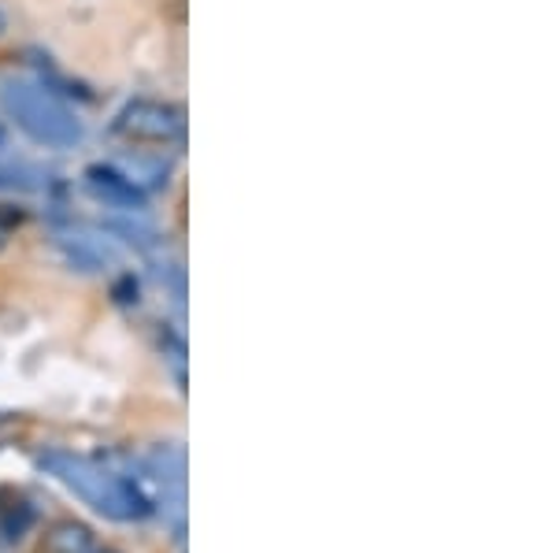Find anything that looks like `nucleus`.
I'll use <instances>...</instances> for the list:
<instances>
[{
	"mask_svg": "<svg viewBox=\"0 0 556 553\" xmlns=\"http://www.w3.org/2000/svg\"><path fill=\"white\" fill-rule=\"evenodd\" d=\"M38 465L52 479H60L71 494L83 498L89 510L108 516V520H146L152 513L146 490L134 483L130 476H123L119 468H108L101 461L78 457V453L67 450H45Z\"/></svg>",
	"mask_w": 556,
	"mask_h": 553,
	"instance_id": "f257e3e1",
	"label": "nucleus"
},
{
	"mask_svg": "<svg viewBox=\"0 0 556 553\" xmlns=\"http://www.w3.org/2000/svg\"><path fill=\"white\" fill-rule=\"evenodd\" d=\"M0 109L8 112V120H15L26 138H34L38 146L49 149H71L83 141V123L78 115L60 101L52 89L38 83H8L0 89Z\"/></svg>",
	"mask_w": 556,
	"mask_h": 553,
	"instance_id": "f03ea898",
	"label": "nucleus"
},
{
	"mask_svg": "<svg viewBox=\"0 0 556 553\" xmlns=\"http://www.w3.org/2000/svg\"><path fill=\"white\" fill-rule=\"evenodd\" d=\"M182 127V112L164 101H134L123 109L119 123H115V130L134 141H175Z\"/></svg>",
	"mask_w": 556,
	"mask_h": 553,
	"instance_id": "7ed1b4c3",
	"label": "nucleus"
},
{
	"mask_svg": "<svg viewBox=\"0 0 556 553\" xmlns=\"http://www.w3.org/2000/svg\"><path fill=\"white\" fill-rule=\"evenodd\" d=\"M86 183H89V190L108 204V209H119V212H127V216H134V212H146V193H141V186L134 183L127 172H119V167L93 164L86 172Z\"/></svg>",
	"mask_w": 556,
	"mask_h": 553,
	"instance_id": "20e7f679",
	"label": "nucleus"
},
{
	"mask_svg": "<svg viewBox=\"0 0 556 553\" xmlns=\"http://www.w3.org/2000/svg\"><path fill=\"white\" fill-rule=\"evenodd\" d=\"M60 249H64L67 261L75 267H83V272H104V264L115 261V253L108 249V242L101 246L89 235H60Z\"/></svg>",
	"mask_w": 556,
	"mask_h": 553,
	"instance_id": "39448f33",
	"label": "nucleus"
},
{
	"mask_svg": "<svg viewBox=\"0 0 556 553\" xmlns=\"http://www.w3.org/2000/svg\"><path fill=\"white\" fill-rule=\"evenodd\" d=\"M93 550V535H89L86 524L64 520L56 524L49 535H45V546L41 553H89Z\"/></svg>",
	"mask_w": 556,
	"mask_h": 553,
	"instance_id": "423d86ee",
	"label": "nucleus"
},
{
	"mask_svg": "<svg viewBox=\"0 0 556 553\" xmlns=\"http://www.w3.org/2000/svg\"><path fill=\"white\" fill-rule=\"evenodd\" d=\"M108 230L123 235V242H130V246H138V249H149L152 242H156L152 227H146V223H134V219H108Z\"/></svg>",
	"mask_w": 556,
	"mask_h": 553,
	"instance_id": "0eeeda50",
	"label": "nucleus"
},
{
	"mask_svg": "<svg viewBox=\"0 0 556 553\" xmlns=\"http://www.w3.org/2000/svg\"><path fill=\"white\" fill-rule=\"evenodd\" d=\"M0 34H4V12H0Z\"/></svg>",
	"mask_w": 556,
	"mask_h": 553,
	"instance_id": "6e6552de",
	"label": "nucleus"
},
{
	"mask_svg": "<svg viewBox=\"0 0 556 553\" xmlns=\"http://www.w3.org/2000/svg\"><path fill=\"white\" fill-rule=\"evenodd\" d=\"M89 553H115V550H89Z\"/></svg>",
	"mask_w": 556,
	"mask_h": 553,
	"instance_id": "1a4fd4ad",
	"label": "nucleus"
}]
</instances>
